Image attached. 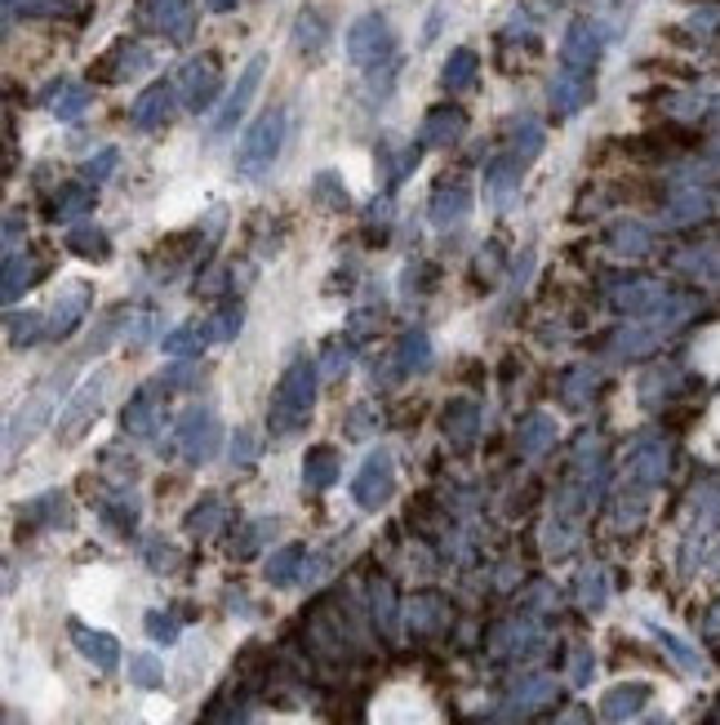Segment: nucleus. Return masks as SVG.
Returning a JSON list of instances; mask_svg holds the SVG:
<instances>
[{"mask_svg":"<svg viewBox=\"0 0 720 725\" xmlns=\"http://www.w3.org/2000/svg\"><path fill=\"white\" fill-rule=\"evenodd\" d=\"M316 384H320V366H311L307 356H294L271 397V415H267L271 437H294L298 428H307L316 410Z\"/></svg>","mask_w":720,"mask_h":725,"instance_id":"1","label":"nucleus"},{"mask_svg":"<svg viewBox=\"0 0 720 725\" xmlns=\"http://www.w3.org/2000/svg\"><path fill=\"white\" fill-rule=\"evenodd\" d=\"M72 392V366H63V370H54V375H45V384L10 415V423H6V459H14L23 446H32L37 441V432H45L50 423H54V415H59V401Z\"/></svg>","mask_w":720,"mask_h":725,"instance_id":"2","label":"nucleus"},{"mask_svg":"<svg viewBox=\"0 0 720 725\" xmlns=\"http://www.w3.org/2000/svg\"><path fill=\"white\" fill-rule=\"evenodd\" d=\"M285 125H289L285 108H271V112H263V116L245 130V139H240V147H236V174H240V178H263V174L276 165V156H280V147H285Z\"/></svg>","mask_w":720,"mask_h":725,"instance_id":"3","label":"nucleus"},{"mask_svg":"<svg viewBox=\"0 0 720 725\" xmlns=\"http://www.w3.org/2000/svg\"><path fill=\"white\" fill-rule=\"evenodd\" d=\"M107 388H112V370H94V375L68 397V406L59 410V423H54L59 441H76V437L99 419V410H103V401H107Z\"/></svg>","mask_w":720,"mask_h":725,"instance_id":"4","label":"nucleus"},{"mask_svg":"<svg viewBox=\"0 0 720 725\" xmlns=\"http://www.w3.org/2000/svg\"><path fill=\"white\" fill-rule=\"evenodd\" d=\"M174 441H178L183 459H187L192 468H200V463H209V459L223 450V423H218V415H214L209 406H192V410L178 415Z\"/></svg>","mask_w":720,"mask_h":725,"instance_id":"5","label":"nucleus"},{"mask_svg":"<svg viewBox=\"0 0 720 725\" xmlns=\"http://www.w3.org/2000/svg\"><path fill=\"white\" fill-rule=\"evenodd\" d=\"M392 494H397V459H392V450L379 446L351 477V499H356V508L379 512V508H388Z\"/></svg>","mask_w":720,"mask_h":725,"instance_id":"6","label":"nucleus"},{"mask_svg":"<svg viewBox=\"0 0 720 725\" xmlns=\"http://www.w3.org/2000/svg\"><path fill=\"white\" fill-rule=\"evenodd\" d=\"M397 54V37L388 28L383 14H360L347 32V59L356 68H379V63H392Z\"/></svg>","mask_w":720,"mask_h":725,"instance_id":"7","label":"nucleus"},{"mask_svg":"<svg viewBox=\"0 0 720 725\" xmlns=\"http://www.w3.org/2000/svg\"><path fill=\"white\" fill-rule=\"evenodd\" d=\"M138 19L147 28H156L165 41L187 45L196 32V6L192 0H138Z\"/></svg>","mask_w":720,"mask_h":725,"instance_id":"8","label":"nucleus"},{"mask_svg":"<svg viewBox=\"0 0 720 725\" xmlns=\"http://www.w3.org/2000/svg\"><path fill=\"white\" fill-rule=\"evenodd\" d=\"M218 90H223V68H218L214 54L192 59V63L183 68V76H178V99H183L187 112H205V108L218 99Z\"/></svg>","mask_w":720,"mask_h":725,"instance_id":"9","label":"nucleus"},{"mask_svg":"<svg viewBox=\"0 0 720 725\" xmlns=\"http://www.w3.org/2000/svg\"><path fill=\"white\" fill-rule=\"evenodd\" d=\"M263 68H267V59L258 54V59H249V68L240 72V81H236V90L227 94V103H223V112L214 116V139H227L236 125H240V116H245V108H249V99H254V90H258V81H263Z\"/></svg>","mask_w":720,"mask_h":725,"instance_id":"10","label":"nucleus"},{"mask_svg":"<svg viewBox=\"0 0 720 725\" xmlns=\"http://www.w3.org/2000/svg\"><path fill=\"white\" fill-rule=\"evenodd\" d=\"M161 388L152 384V388H138L134 392V401L125 406V415H121V423H125V432L130 437H138V441H152L156 432H161V423H165V406H161Z\"/></svg>","mask_w":720,"mask_h":725,"instance_id":"11","label":"nucleus"},{"mask_svg":"<svg viewBox=\"0 0 720 725\" xmlns=\"http://www.w3.org/2000/svg\"><path fill=\"white\" fill-rule=\"evenodd\" d=\"M90 303H94V289L90 285H68L63 294H59V303H54V312H50V338H72L76 334V325L85 320V312H90Z\"/></svg>","mask_w":720,"mask_h":725,"instance_id":"12","label":"nucleus"},{"mask_svg":"<svg viewBox=\"0 0 720 725\" xmlns=\"http://www.w3.org/2000/svg\"><path fill=\"white\" fill-rule=\"evenodd\" d=\"M174 103H178V85H169V81H156V85H147L143 94H138V103H134V125L138 130H161L169 116H174Z\"/></svg>","mask_w":720,"mask_h":725,"instance_id":"13","label":"nucleus"},{"mask_svg":"<svg viewBox=\"0 0 720 725\" xmlns=\"http://www.w3.org/2000/svg\"><path fill=\"white\" fill-rule=\"evenodd\" d=\"M472 214V187L463 178H445L432 196V223L436 227H463Z\"/></svg>","mask_w":720,"mask_h":725,"instance_id":"14","label":"nucleus"},{"mask_svg":"<svg viewBox=\"0 0 720 725\" xmlns=\"http://www.w3.org/2000/svg\"><path fill=\"white\" fill-rule=\"evenodd\" d=\"M463 130H467L463 108L441 103V108H432V112L423 116V134H419V143H423V147H450V143L463 139Z\"/></svg>","mask_w":720,"mask_h":725,"instance_id":"15","label":"nucleus"},{"mask_svg":"<svg viewBox=\"0 0 720 725\" xmlns=\"http://www.w3.org/2000/svg\"><path fill=\"white\" fill-rule=\"evenodd\" d=\"M441 423H445V437H450L454 450H472L476 437H481V406L467 401V397H454L445 406V419Z\"/></svg>","mask_w":720,"mask_h":725,"instance_id":"16","label":"nucleus"},{"mask_svg":"<svg viewBox=\"0 0 720 725\" xmlns=\"http://www.w3.org/2000/svg\"><path fill=\"white\" fill-rule=\"evenodd\" d=\"M72 641H76V650H81L99 672H116V667H121V641H116L112 632H99V627L72 623Z\"/></svg>","mask_w":720,"mask_h":725,"instance_id":"17","label":"nucleus"},{"mask_svg":"<svg viewBox=\"0 0 720 725\" xmlns=\"http://www.w3.org/2000/svg\"><path fill=\"white\" fill-rule=\"evenodd\" d=\"M645 703H649V685H645V681H627V685H614V690L600 698V716L618 725V721L640 716Z\"/></svg>","mask_w":720,"mask_h":725,"instance_id":"18","label":"nucleus"},{"mask_svg":"<svg viewBox=\"0 0 720 725\" xmlns=\"http://www.w3.org/2000/svg\"><path fill=\"white\" fill-rule=\"evenodd\" d=\"M587 99H592V76H587V72L565 68V72L552 81V108H556V116H574Z\"/></svg>","mask_w":720,"mask_h":725,"instance_id":"19","label":"nucleus"},{"mask_svg":"<svg viewBox=\"0 0 720 725\" xmlns=\"http://www.w3.org/2000/svg\"><path fill=\"white\" fill-rule=\"evenodd\" d=\"M662 298L667 289L654 285V280H627L623 289H614V307L627 312V316H640V312H662Z\"/></svg>","mask_w":720,"mask_h":725,"instance_id":"20","label":"nucleus"},{"mask_svg":"<svg viewBox=\"0 0 720 725\" xmlns=\"http://www.w3.org/2000/svg\"><path fill=\"white\" fill-rule=\"evenodd\" d=\"M516 446H521V455L525 459H543L552 446H556V419L552 415H529L525 423H521V432H516Z\"/></svg>","mask_w":720,"mask_h":725,"instance_id":"21","label":"nucleus"},{"mask_svg":"<svg viewBox=\"0 0 720 725\" xmlns=\"http://www.w3.org/2000/svg\"><path fill=\"white\" fill-rule=\"evenodd\" d=\"M338 481V450L333 446H311L307 455H302V486L307 490H329Z\"/></svg>","mask_w":720,"mask_h":725,"instance_id":"22","label":"nucleus"},{"mask_svg":"<svg viewBox=\"0 0 720 725\" xmlns=\"http://www.w3.org/2000/svg\"><path fill=\"white\" fill-rule=\"evenodd\" d=\"M302 561H307V548H302V543H285V548H276V552L267 556L263 579H267L271 588H289L294 579H302Z\"/></svg>","mask_w":720,"mask_h":725,"instance_id":"23","label":"nucleus"},{"mask_svg":"<svg viewBox=\"0 0 720 725\" xmlns=\"http://www.w3.org/2000/svg\"><path fill=\"white\" fill-rule=\"evenodd\" d=\"M37 276H41V263L32 258V254H19V249H10L6 254V303H19L32 285H37Z\"/></svg>","mask_w":720,"mask_h":725,"instance_id":"24","label":"nucleus"},{"mask_svg":"<svg viewBox=\"0 0 720 725\" xmlns=\"http://www.w3.org/2000/svg\"><path fill=\"white\" fill-rule=\"evenodd\" d=\"M596 54H600V37H596L587 23H574V28H569V37H565L560 63H565V68H574V72H587V68L596 63Z\"/></svg>","mask_w":720,"mask_h":725,"instance_id":"25","label":"nucleus"},{"mask_svg":"<svg viewBox=\"0 0 720 725\" xmlns=\"http://www.w3.org/2000/svg\"><path fill=\"white\" fill-rule=\"evenodd\" d=\"M85 210H94V187H90V183H63V187L54 192V201H50V218H54V223H72V218H81Z\"/></svg>","mask_w":720,"mask_h":725,"instance_id":"26","label":"nucleus"},{"mask_svg":"<svg viewBox=\"0 0 720 725\" xmlns=\"http://www.w3.org/2000/svg\"><path fill=\"white\" fill-rule=\"evenodd\" d=\"M397 366H401V375H428L432 370V338L423 329H410L397 343Z\"/></svg>","mask_w":720,"mask_h":725,"instance_id":"27","label":"nucleus"},{"mask_svg":"<svg viewBox=\"0 0 720 725\" xmlns=\"http://www.w3.org/2000/svg\"><path fill=\"white\" fill-rule=\"evenodd\" d=\"M476 72H481L476 50H454V54L445 59V68H441V85H445L450 94H459V90H467V85L476 81Z\"/></svg>","mask_w":720,"mask_h":725,"instance_id":"28","label":"nucleus"},{"mask_svg":"<svg viewBox=\"0 0 720 725\" xmlns=\"http://www.w3.org/2000/svg\"><path fill=\"white\" fill-rule=\"evenodd\" d=\"M227 521V508H223V499L218 494H205L187 517H183V530L187 534H196V539H205V534H214L218 525Z\"/></svg>","mask_w":720,"mask_h":725,"instance_id":"29","label":"nucleus"},{"mask_svg":"<svg viewBox=\"0 0 720 725\" xmlns=\"http://www.w3.org/2000/svg\"><path fill=\"white\" fill-rule=\"evenodd\" d=\"M325 41H329V23H325V14H320V10H302L298 23H294V45H298L302 54H320Z\"/></svg>","mask_w":720,"mask_h":725,"instance_id":"30","label":"nucleus"},{"mask_svg":"<svg viewBox=\"0 0 720 725\" xmlns=\"http://www.w3.org/2000/svg\"><path fill=\"white\" fill-rule=\"evenodd\" d=\"M68 249H72L76 258H85V263H107V258H112V241H107L103 227H76V232L68 236Z\"/></svg>","mask_w":720,"mask_h":725,"instance_id":"31","label":"nucleus"},{"mask_svg":"<svg viewBox=\"0 0 720 725\" xmlns=\"http://www.w3.org/2000/svg\"><path fill=\"white\" fill-rule=\"evenodd\" d=\"M205 338H209V325H178V329L165 334L161 347H165L169 356H178V360H192V356H200Z\"/></svg>","mask_w":720,"mask_h":725,"instance_id":"32","label":"nucleus"},{"mask_svg":"<svg viewBox=\"0 0 720 725\" xmlns=\"http://www.w3.org/2000/svg\"><path fill=\"white\" fill-rule=\"evenodd\" d=\"M103 517H107L112 530L130 534L138 525V499H134V490H116L112 499H103Z\"/></svg>","mask_w":720,"mask_h":725,"instance_id":"33","label":"nucleus"},{"mask_svg":"<svg viewBox=\"0 0 720 725\" xmlns=\"http://www.w3.org/2000/svg\"><path fill=\"white\" fill-rule=\"evenodd\" d=\"M605 601H609V574L600 565H587L578 574V605L596 614V610H605Z\"/></svg>","mask_w":720,"mask_h":725,"instance_id":"34","label":"nucleus"},{"mask_svg":"<svg viewBox=\"0 0 720 725\" xmlns=\"http://www.w3.org/2000/svg\"><path fill=\"white\" fill-rule=\"evenodd\" d=\"M41 334H50V320L41 312H23V316L14 312L10 316V347H37Z\"/></svg>","mask_w":720,"mask_h":725,"instance_id":"35","label":"nucleus"},{"mask_svg":"<svg viewBox=\"0 0 720 725\" xmlns=\"http://www.w3.org/2000/svg\"><path fill=\"white\" fill-rule=\"evenodd\" d=\"M276 534V517H254L249 525H245V534L232 543V556H240V561H249L267 539Z\"/></svg>","mask_w":720,"mask_h":725,"instance_id":"36","label":"nucleus"},{"mask_svg":"<svg viewBox=\"0 0 720 725\" xmlns=\"http://www.w3.org/2000/svg\"><path fill=\"white\" fill-rule=\"evenodd\" d=\"M654 636H658V645H662V650H667V654H671V658H676L685 672H693V676H702V672H707L702 654H698L689 641H680L676 632H662V627H654Z\"/></svg>","mask_w":720,"mask_h":725,"instance_id":"37","label":"nucleus"},{"mask_svg":"<svg viewBox=\"0 0 720 725\" xmlns=\"http://www.w3.org/2000/svg\"><path fill=\"white\" fill-rule=\"evenodd\" d=\"M130 681L138 690H161L165 685V663L156 654H130Z\"/></svg>","mask_w":720,"mask_h":725,"instance_id":"38","label":"nucleus"},{"mask_svg":"<svg viewBox=\"0 0 720 725\" xmlns=\"http://www.w3.org/2000/svg\"><path fill=\"white\" fill-rule=\"evenodd\" d=\"M552 694H556V681H552V676H534V681L516 685V694H512V707H521V712H534V707H543Z\"/></svg>","mask_w":720,"mask_h":725,"instance_id":"39","label":"nucleus"},{"mask_svg":"<svg viewBox=\"0 0 720 725\" xmlns=\"http://www.w3.org/2000/svg\"><path fill=\"white\" fill-rule=\"evenodd\" d=\"M196 379H200V370L187 366V360H178V366H169V370L156 375V388L169 397V392H187V388H196Z\"/></svg>","mask_w":720,"mask_h":725,"instance_id":"40","label":"nucleus"},{"mask_svg":"<svg viewBox=\"0 0 720 725\" xmlns=\"http://www.w3.org/2000/svg\"><path fill=\"white\" fill-rule=\"evenodd\" d=\"M521 170H525V161H516V156L494 161V170H490V192H494V196H507V192L521 183Z\"/></svg>","mask_w":720,"mask_h":725,"instance_id":"41","label":"nucleus"},{"mask_svg":"<svg viewBox=\"0 0 720 725\" xmlns=\"http://www.w3.org/2000/svg\"><path fill=\"white\" fill-rule=\"evenodd\" d=\"M240 325H245V307H240V303H227V307L214 316L209 338H214V343H232V338L240 334Z\"/></svg>","mask_w":720,"mask_h":725,"instance_id":"42","label":"nucleus"},{"mask_svg":"<svg viewBox=\"0 0 720 725\" xmlns=\"http://www.w3.org/2000/svg\"><path fill=\"white\" fill-rule=\"evenodd\" d=\"M592 388H596V375H592V370H569V375H565V384H560V397H565V406L583 410Z\"/></svg>","mask_w":720,"mask_h":725,"instance_id":"43","label":"nucleus"},{"mask_svg":"<svg viewBox=\"0 0 720 725\" xmlns=\"http://www.w3.org/2000/svg\"><path fill=\"white\" fill-rule=\"evenodd\" d=\"M23 517H45V525H68V499L54 490V494H41L37 503L23 508Z\"/></svg>","mask_w":720,"mask_h":725,"instance_id":"44","label":"nucleus"},{"mask_svg":"<svg viewBox=\"0 0 720 725\" xmlns=\"http://www.w3.org/2000/svg\"><path fill=\"white\" fill-rule=\"evenodd\" d=\"M90 99H94V94H90L85 85H68L63 99H54V116H59V121H76V116L90 108Z\"/></svg>","mask_w":720,"mask_h":725,"instance_id":"45","label":"nucleus"},{"mask_svg":"<svg viewBox=\"0 0 720 725\" xmlns=\"http://www.w3.org/2000/svg\"><path fill=\"white\" fill-rule=\"evenodd\" d=\"M538 152H543V130H538L534 121H525V125L516 130V143H512V156L529 165V161H534Z\"/></svg>","mask_w":720,"mask_h":725,"instance_id":"46","label":"nucleus"},{"mask_svg":"<svg viewBox=\"0 0 720 725\" xmlns=\"http://www.w3.org/2000/svg\"><path fill=\"white\" fill-rule=\"evenodd\" d=\"M143 623H147V636H152V641H161V645H178V636H183L174 614H161V610H152Z\"/></svg>","mask_w":720,"mask_h":725,"instance_id":"47","label":"nucleus"},{"mask_svg":"<svg viewBox=\"0 0 720 725\" xmlns=\"http://www.w3.org/2000/svg\"><path fill=\"white\" fill-rule=\"evenodd\" d=\"M347 366H351V343H347V338L329 343V351H325V360H320V375L338 379V375H347Z\"/></svg>","mask_w":720,"mask_h":725,"instance_id":"48","label":"nucleus"},{"mask_svg":"<svg viewBox=\"0 0 720 725\" xmlns=\"http://www.w3.org/2000/svg\"><path fill=\"white\" fill-rule=\"evenodd\" d=\"M116 161H121V152H116V147H103V152H99V156L85 165V183H94V187H99V183H107V178L116 174Z\"/></svg>","mask_w":720,"mask_h":725,"instance_id":"49","label":"nucleus"},{"mask_svg":"<svg viewBox=\"0 0 720 725\" xmlns=\"http://www.w3.org/2000/svg\"><path fill=\"white\" fill-rule=\"evenodd\" d=\"M311 187H316V196H320L325 205H333V210H342V205H347V187L338 183V174H333V170L316 174V183H311Z\"/></svg>","mask_w":720,"mask_h":725,"instance_id":"50","label":"nucleus"},{"mask_svg":"<svg viewBox=\"0 0 720 725\" xmlns=\"http://www.w3.org/2000/svg\"><path fill=\"white\" fill-rule=\"evenodd\" d=\"M227 455H232V463H236V468H249V463L258 459V437H254L249 428H236V437H232V450H227Z\"/></svg>","mask_w":720,"mask_h":725,"instance_id":"51","label":"nucleus"},{"mask_svg":"<svg viewBox=\"0 0 720 725\" xmlns=\"http://www.w3.org/2000/svg\"><path fill=\"white\" fill-rule=\"evenodd\" d=\"M614 249L627 254V258H640V254L649 249V241H645L640 227H618V232H614Z\"/></svg>","mask_w":720,"mask_h":725,"instance_id":"52","label":"nucleus"},{"mask_svg":"<svg viewBox=\"0 0 720 725\" xmlns=\"http://www.w3.org/2000/svg\"><path fill=\"white\" fill-rule=\"evenodd\" d=\"M147 565H152L156 574H174V570H178V548H169V543H147Z\"/></svg>","mask_w":720,"mask_h":725,"instance_id":"53","label":"nucleus"},{"mask_svg":"<svg viewBox=\"0 0 720 725\" xmlns=\"http://www.w3.org/2000/svg\"><path fill=\"white\" fill-rule=\"evenodd\" d=\"M592 672H596V654H592L587 645H578V650H574V663H569V681H574V685H587Z\"/></svg>","mask_w":720,"mask_h":725,"instance_id":"54","label":"nucleus"},{"mask_svg":"<svg viewBox=\"0 0 720 725\" xmlns=\"http://www.w3.org/2000/svg\"><path fill=\"white\" fill-rule=\"evenodd\" d=\"M374 610L383 614V627H392V596H388V588L374 592Z\"/></svg>","mask_w":720,"mask_h":725,"instance_id":"55","label":"nucleus"},{"mask_svg":"<svg viewBox=\"0 0 720 725\" xmlns=\"http://www.w3.org/2000/svg\"><path fill=\"white\" fill-rule=\"evenodd\" d=\"M205 6H209L214 14H227V10H236V6H240V0H205Z\"/></svg>","mask_w":720,"mask_h":725,"instance_id":"56","label":"nucleus"},{"mask_svg":"<svg viewBox=\"0 0 720 725\" xmlns=\"http://www.w3.org/2000/svg\"><path fill=\"white\" fill-rule=\"evenodd\" d=\"M556 725H587V716H583V712H565Z\"/></svg>","mask_w":720,"mask_h":725,"instance_id":"57","label":"nucleus"},{"mask_svg":"<svg viewBox=\"0 0 720 725\" xmlns=\"http://www.w3.org/2000/svg\"><path fill=\"white\" fill-rule=\"evenodd\" d=\"M707 627H711V632H720V605L711 610V619H707Z\"/></svg>","mask_w":720,"mask_h":725,"instance_id":"58","label":"nucleus"}]
</instances>
